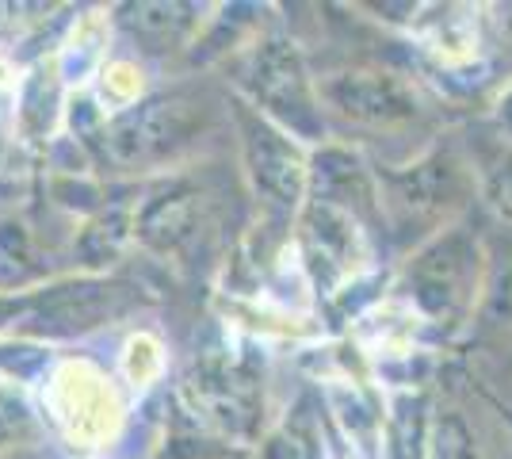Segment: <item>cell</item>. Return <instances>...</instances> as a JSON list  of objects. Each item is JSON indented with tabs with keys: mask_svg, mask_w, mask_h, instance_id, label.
Listing matches in <instances>:
<instances>
[{
	"mask_svg": "<svg viewBox=\"0 0 512 459\" xmlns=\"http://www.w3.org/2000/svg\"><path fill=\"white\" fill-rule=\"evenodd\" d=\"M203 123H207V108L195 96H184V92L157 96V100H146L127 115H119L107 127L104 153L119 169L153 165L180 146H188Z\"/></svg>",
	"mask_w": 512,
	"mask_h": 459,
	"instance_id": "1",
	"label": "cell"
},
{
	"mask_svg": "<svg viewBox=\"0 0 512 459\" xmlns=\"http://www.w3.org/2000/svg\"><path fill=\"white\" fill-rule=\"evenodd\" d=\"M249 88H253L256 104L283 119L291 131L318 134V108L306 85L299 54L287 43H264L249 69Z\"/></svg>",
	"mask_w": 512,
	"mask_h": 459,
	"instance_id": "2",
	"label": "cell"
},
{
	"mask_svg": "<svg viewBox=\"0 0 512 459\" xmlns=\"http://www.w3.org/2000/svg\"><path fill=\"white\" fill-rule=\"evenodd\" d=\"M321 96L356 123H406L417 115V96L398 77L375 69L337 73L321 85Z\"/></svg>",
	"mask_w": 512,
	"mask_h": 459,
	"instance_id": "3",
	"label": "cell"
},
{
	"mask_svg": "<svg viewBox=\"0 0 512 459\" xmlns=\"http://www.w3.org/2000/svg\"><path fill=\"white\" fill-rule=\"evenodd\" d=\"M241 131H245V157H249V173H253L256 188L272 203L291 207L302 192L299 150L249 111H241Z\"/></svg>",
	"mask_w": 512,
	"mask_h": 459,
	"instance_id": "4",
	"label": "cell"
},
{
	"mask_svg": "<svg viewBox=\"0 0 512 459\" xmlns=\"http://www.w3.org/2000/svg\"><path fill=\"white\" fill-rule=\"evenodd\" d=\"M127 303V287H69L43 303V329L69 333V329L96 326L111 314L127 310Z\"/></svg>",
	"mask_w": 512,
	"mask_h": 459,
	"instance_id": "5",
	"label": "cell"
},
{
	"mask_svg": "<svg viewBox=\"0 0 512 459\" xmlns=\"http://www.w3.org/2000/svg\"><path fill=\"white\" fill-rule=\"evenodd\" d=\"M195 230V192L192 188H172L161 199H153L138 219V234L153 249H176Z\"/></svg>",
	"mask_w": 512,
	"mask_h": 459,
	"instance_id": "6",
	"label": "cell"
},
{
	"mask_svg": "<svg viewBox=\"0 0 512 459\" xmlns=\"http://www.w3.org/2000/svg\"><path fill=\"white\" fill-rule=\"evenodd\" d=\"M119 20L142 43H150L153 50H165L192 27V8L188 4H157V0H150V4H127L119 12Z\"/></svg>",
	"mask_w": 512,
	"mask_h": 459,
	"instance_id": "7",
	"label": "cell"
},
{
	"mask_svg": "<svg viewBox=\"0 0 512 459\" xmlns=\"http://www.w3.org/2000/svg\"><path fill=\"white\" fill-rule=\"evenodd\" d=\"M432 459H482L478 440L459 414H444L432 433Z\"/></svg>",
	"mask_w": 512,
	"mask_h": 459,
	"instance_id": "8",
	"label": "cell"
},
{
	"mask_svg": "<svg viewBox=\"0 0 512 459\" xmlns=\"http://www.w3.org/2000/svg\"><path fill=\"white\" fill-rule=\"evenodd\" d=\"M268 456L272 459H318V440H314L306 421H295V425H287V429L272 440Z\"/></svg>",
	"mask_w": 512,
	"mask_h": 459,
	"instance_id": "9",
	"label": "cell"
},
{
	"mask_svg": "<svg viewBox=\"0 0 512 459\" xmlns=\"http://www.w3.org/2000/svg\"><path fill=\"white\" fill-rule=\"evenodd\" d=\"M486 318H490V322H497V326L512 318V268H509V272H501V280L493 284L490 306H486Z\"/></svg>",
	"mask_w": 512,
	"mask_h": 459,
	"instance_id": "10",
	"label": "cell"
},
{
	"mask_svg": "<svg viewBox=\"0 0 512 459\" xmlns=\"http://www.w3.org/2000/svg\"><path fill=\"white\" fill-rule=\"evenodd\" d=\"M497 123L512 134V85L501 92V100H497Z\"/></svg>",
	"mask_w": 512,
	"mask_h": 459,
	"instance_id": "11",
	"label": "cell"
}]
</instances>
